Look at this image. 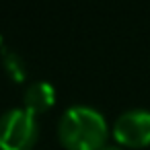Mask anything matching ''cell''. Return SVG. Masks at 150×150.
I'll list each match as a JSON object with an SVG mask.
<instances>
[{
  "instance_id": "obj_1",
  "label": "cell",
  "mask_w": 150,
  "mask_h": 150,
  "mask_svg": "<svg viewBox=\"0 0 150 150\" xmlns=\"http://www.w3.org/2000/svg\"><path fill=\"white\" fill-rule=\"evenodd\" d=\"M58 138L68 150H103L109 144V125L95 107L72 105L58 121Z\"/></svg>"
},
{
  "instance_id": "obj_2",
  "label": "cell",
  "mask_w": 150,
  "mask_h": 150,
  "mask_svg": "<svg viewBox=\"0 0 150 150\" xmlns=\"http://www.w3.org/2000/svg\"><path fill=\"white\" fill-rule=\"evenodd\" d=\"M37 138V115L25 107H13L0 115V150H31Z\"/></svg>"
},
{
  "instance_id": "obj_3",
  "label": "cell",
  "mask_w": 150,
  "mask_h": 150,
  "mask_svg": "<svg viewBox=\"0 0 150 150\" xmlns=\"http://www.w3.org/2000/svg\"><path fill=\"white\" fill-rule=\"evenodd\" d=\"M115 144L123 148H146L150 146V111L129 109L123 111L113 123Z\"/></svg>"
},
{
  "instance_id": "obj_4",
  "label": "cell",
  "mask_w": 150,
  "mask_h": 150,
  "mask_svg": "<svg viewBox=\"0 0 150 150\" xmlns=\"http://www.w3.org/2000/svg\"><path fill=\"white\" fill-rule=\"evenodd\" d=\"M56 103V88L52 82L47 80H37L33 84H29L25 88V97H23V107L33 113V115H41L45 111H50Z\"/></svg>"
},
{
  "instance_id": "obj_5",
  "label": "cell",
  "mask_w": 150,
  "mask_h": 150,
  "mask_svg": "<svg viewBox=\"0 0 150 150\" xmlns=\"http://www.w3.org/2000/svg\"><path fill=\"white\" fill-rule=\"evenodd\" d=\"M2 62H4V68L8 72V76L15 80V82H23L27 78V68H25V62L21 60V56L17 52H8L6 47H2Z\"/></svg>"
},
{
  "instance_id": "obj_6",
  "label": "cell",
  "mask_w": 150,
  "mask_h": 150,
  "mask_svg": "<svg viewBox=\"0 0 150 150\" xmlns=\"http://www.w3.org/2000/svg\"><path fill=\"white\" fill-rule=\"evenodd\" d=\"M103 150H125L123 146H119V144H107Z\"/></svg>"
}]
</instances>
